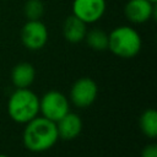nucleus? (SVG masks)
<instances>
[{
	"label": "nucleus",
	"mask_w": 157,
	"mask_h": 157,
	"mask_svg": "<svg viewBox=\"0 0 157 157\" xmlns=\"http://www.w3.org/2000/svg\"><path fill=\"white\" fill-rule=\"evenodd\" d=\"M23 11L27 20H40L44 13V5L40 0H27Z\"/></svg>",
	"instance_id": "14"
},
{
	"label": "nucleus",
	"mask_w": 157,
	"mask_h": 157,
	"mask_svg": "<svg viewBox=\"0 0 157 157\" xmlns=\"http://www.w3.org/2000/svg\"><path fill=\"white\" fill-rule=\"evenodd\" d=\"M148 1H151V2H155V4H156V1H157V0H148Z\"/></svg>",
	"instance_id": "17"
},
{
	"label": "nucleus",
	"mask_w": 157,
	"mask_h": 157,
	"mask_svg": "<svg viewBox=\"0 0 157 157\" xmlns=\"http://www.w3.org/2000/svg\"><path fill=\"white\" fill-rule=\"evenodd\" d=\"M59 140L56 124L44 117L37 115L25 124L22 141L31 152H44L50 150Z\"/></svg>",
	"instance_id": "1"
},
{
	"label": "nucleus",
	"mask_w": 157,
	"mask_h": 157,
	"mask_svg": "<svg viewBox=\"0 0 157 157\" xmlns=\"http://www.w3.org/2000/svg\"><path fill=\"white\" fill-rule=\"evenodd\" d=\"M7 113L18 124H26L39 114V97L29 88H16L7 101Z\"/></svg>",
	"instance_id": "2"
},
{
	"label": "nucleus",
	"mask_w": 157,
	"mask_h": 157,
	"mask_svg": "<svg viewBox=\"0 0 157 157\" xmlns=\"http://www.w3.org/2000/svg\"><path fill=\"white\" fill-rule=\"evenodd\" d=\"M36 77V70L29 63H20L11 71V81L16 88H28Z\"/></svg>",
	"instance_id": "11"
},
{
	"label": "nucleus",
	"mask_w": 157,
	"mask_h": 157,
	"mask_svg": "<svg viewBox=\"0 0 157 157\" xmlns=\"http://www.w3.org/2000/svg\"><path fill=\"white\" fill-rule=\"evenodd\" d=\"M141 157H157V145L150 144L141 151Z\"/></svg>",
	"instance_id": "15"
},
{
	"label": "nucleus",
	"mask_w": 157,
	"mask_h": 157,
	"mask_svg": "<svg viewBox=\"0 0 157 157\" xmlns=\"http://www.w3.org/2000/svg\"><path fill=\"white\" fill-rule=\"evenodd\" d=\"M86 32H87V25L76 16L71 15L65 20L63 26V34L69 43L75 44L82 42L85 39Z\"/></svg>",
	"instance_id": "10"
},
{
	"label": "nucleus",
	"mask_w": 157,
	"mask_h": 157,
	"mask_svg": "<svg viewBox=\"0 0 157 157\" xmlns=\"http://www.w3.org/2000/svg\"><path fill=\"white\" fill-rule=\"evenodd\" d=\"M87 45L97 52H103L108 49V33L101 28H92L86 32L85 39Z\"/></svg>",
	"instance_id": "13"
},
{
	"label": "nucleus",
	"mask_w": 157,
	"mask_h": 157,
	"mask_svg": "<svg viewBox=\"0 0 157 157\" xmlns=\"http://www.w3.org/2000/svg\"><path fill=\"white\" fill-rule=\"evenodd\" d=\"M21 42L29 50H39L48 42L47 26L40 20H28L21 29Z\"/></svg>",
	"instance_id": "5"
},
{
	"label": "nucleus",
	"mask_w": 157,
	"mask_h": 157,
	"mask_svg": "<svg viewBox=\"0 0 157 157\" xmlns=\"http://www.w3.org/2000/svg\"><path fill=\"white\" fill-rule=\"evenodd\" d=\"M58 135L61 140H74L82 131V120L81 118L72 112H67L63 118H60L56 123Z\"/></svg>",
	"instance_id": "9"
},
{
	"label": "nucleus",
	"mask_w": 157,
	"mask_h": 157,
	"mask_svg": "<svg viewBox=\"0 0 157 157\" xmlns=\"http://www.w3.org/2000/svg\"><path fill=\"white\" fill-rule=\"evenodd\" d=\"M98 86L90 77H81L74 82L70 90V99L77 108L90 107L97 98Z\"/></svg>",
	"instance_id": "6"
},
{
	"label": "nucleus",
	"mask_w": 157,
	"mask_h": 157,
	"mask_svg": "<svg viewBox=\"0 0 157 157\" xmlns=\"http://www.w3.org/2000/svg\"><path fill=\"white\" fill-rule=\"evenodd\" d=\"M67 112L70 103L67 97L59 91H48L39 98V113L42 117L56 123Z\"/></svg>",
	"instance_id": "4"
},
{
	"label": "nucleus",
	"mask_w": 157,
	"mask_h": 157,
	"mask_svg": "<svg viewBox=\"0 0 157 157\" xmlns=\"http://www.w3.org/2000/svg\"><path fill=\"white\" fill-rule=\"evenodd\" d=\"M0 157H10V156H7V155H4V153H0Z\"/></svg>",
	"instance_id": "16"
},
{
	"label": "nucleus",
	"mask_w": 157,
	"mask_h": 157,
	"mask_svg": "<svg viewBox=\"0 0 157 157\" xmlns=\"http://www.w3.org/2000/svg\"><path fill=\"white\" fill-rule=\"evenodd\" d=\"M105 9V0H74L72 2V15L86 25L94 23L101 20Z\"/></svg>",
	"instance_id": "7"
},
{
	"label": "nucleus",
	"mask_w": 157,
	"mask_h": 157,
	"mask_svg": "<svg viewBox=\"0 0 157 157\" xmlns=\"http://www.w3.org/2000/svg\"><path fill=\"white\" fill-rule=\"evenodd\" d=\"M139 125L142 134L148 139H156L157 136V112L153 108H148L142 112L139 119Z\"/></svg>",
	"instance_id": "12"
},
{
	"label": "nucleus",
	"mask_w": 157,
	"mask_h": 157,
	"mask_svg": "<svg viewBox=\"0 0 157 157\" xmlns=\"http://www.w3.org/2000/svg\"><path fill=\"white\" fill-rule=\"evenodd\" d=\"M124 15L131 23H145L156 15V4L148 0H129L124 7Z\"/></svg>",
	"instance_id": "8"
},
{
	"label": "nucleus",
	"mask_w": 157,
	"mask_h": 157,
	"mask_svg": "<svg viewBox=\"0 0 157 157\" xmlns=\"http://www.w3.org/2000/svg\"><path fill=\"white\" fill-rule=\"evenodd\" d=\"M142 47L139 32L130 26L115 27L108 34V49L117 56L130 59L136 56Z\"/></svg>",
	"instance_id": "3"
}]
</instances>
